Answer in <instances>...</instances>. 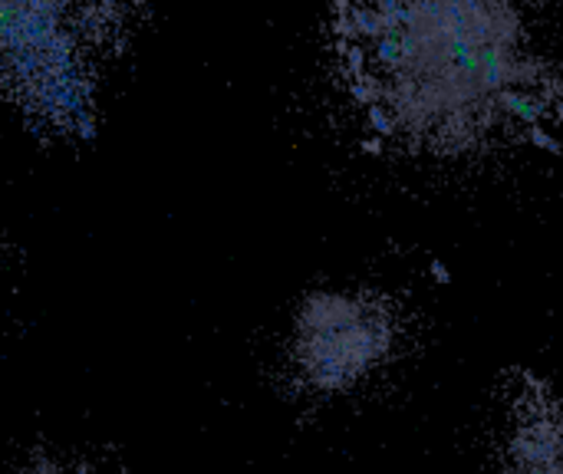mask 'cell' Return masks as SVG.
Listing matches in <instances>:
<instances>
[{
  "label": "cell",
  "mask_w": 563,
  "mask_h": 474,
  "mask_svg": "<svg viewBox=\"0 0 563 474\" xmlns=\"http://www.w3.org/2000/svg\"><path fill=\"white\" fill-rule=\"evenodd\" d=\"M330 50L353 126L409 162L537 145L563 106L560 63L504 4H343Z\"/></svg>",
  "instance_id": "obj_1"
},
{
  "label": "cell",
  "mask_w": 563,
  "mask_h": 474,
  "mask_svg": "<svg viewBox=\"0 0 563 474\" xmlns=\"http://www.w3.org/2000/svg\"><path fill=\"white\" fill-rule=\"evenodd\" d=\"M399 303L373 287L313 290L287 326V369L307 395H349L402 353Z\"/></svg>",
  "instance_id": "obj_2"
},
{
  "label": "cell",
  "mask_w": 563,
  "mask_h": 474,
  "mask_svg": "<svg viewBox=\"0 0 563 474\" xmlns=\"http://www.w3.org/2000/svg\"><path fill=\"white\" fill-rule=\"evenodd\" d=\"M70 14L53 4H0V76L24 106L80 129L89 119V83Z\"/></svg>",
  "instance_id": "obj_3"
},
{
  "label": "cell",
  "mask_w": 563,
  "mask_h": 474,
  "mask_svg": "<svg viewBox=\"0 0 563 474\" xmlns=\"http://www.w3.org/2000/svg\"><path fill=\"white\" fill-rule=\"evenodd\" d=\"M488 474H563V392L524 376L504 395Z\"/></svg>",
  "instance_id": "obj_4"
},
{
  "label": "cell",
  "mask_w": 563,
  "mask_h": 474,
  "mask_svg": "<svg viewBox=\"0 0 563 474\" xmlns=\"http://www.w3.org/2000/svg\"><path fill=\"white\" fill-rule=\"evenodd\" d=\"M17 474H80L76 468L70 465H60V461H53V458H37V461H30V465H24Z\"/></svg>",
  "instance_id": "obj_5"
}]
</instances>
